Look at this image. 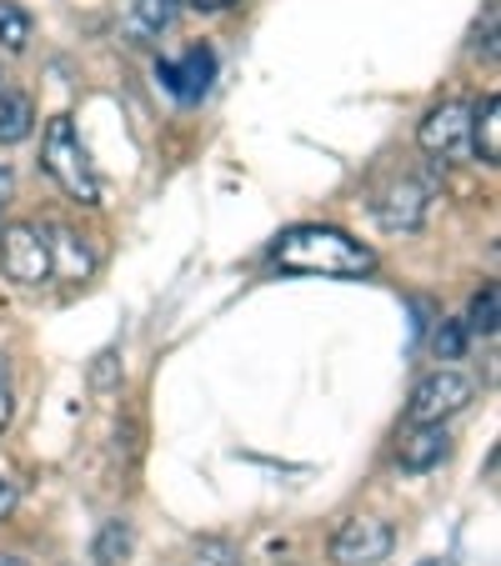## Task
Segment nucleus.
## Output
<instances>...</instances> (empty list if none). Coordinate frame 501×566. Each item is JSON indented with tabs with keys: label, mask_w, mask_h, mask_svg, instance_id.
Returning a JSON list of instances; mask_svg holds the SVG:
<instances>
[{
	"label": "nucleus",
	"mask_w": 501,
	"mask_h": 566,
	"mask_svg": "<svg viewBox=\"0 0 501 566\" xmlns=\"http://www.w3.org/2000/svg\"><path fill=\"white\" fill-rule=\"evenodd\" d=\"M471 396H477V386H471V376L451 371V366H441V371L421 376L411 391V407H406V421L411 427H437V421L457 417V411L471 407Z\"/></svg>",
	"instance_id": "nucleus-4"
},
{
	"label": "nucleus",
	"mask_w": 501,
	"mask_h": 566,
	"mask_svg": "<svg viewBox=\"0 0 501 566\" xmlns=\"http://www.w3.org/2000/svg\"><path fill=\"white\" fill-rule=\"evenodd\" d=\"M271 261L291 276H372L376 271L372 251L336 226H291L276 241Z\"/></svg>",
	"instance_id": "nucleus-1"
},
{
	"label": "nucleus",
	"mask_w": 501,
	"mask_h": 566,
	"mask_svg": "<svg viewBox=\"0 0 501 566\" xmlns=\"http://www.w3.org/2000/svg\"><path fill=\"white\" fill-rule=\"evenodd\" d=\"M131 546H136V532H131V522H121V516H116V522L101 526L96 552H91V556H96V566H121L131 556Z\"/></svg>",
	"instance_id": "nucleus-14"
},
{
	"label": "nucleus",
	"mask_w": 501,
	"mask_h": 566,
	"mask_svg": "<svg viewBox=\"0 0 501 566\" xmlns=\"http://www.w3.org/2000/svg\"><path fill=\"white\" fill-rule=\"evenodd\" d=\"M6 506H11V486H6V481H0V512H6Z\"/></svg>",
	"instance_id": "nucleus-23"
},
{
	"label": "nucleus",
	"mask_w": 501,
	"mask_h": 566,
	"mask_svg": "<svg viewBox=\"0 0 501 566\" xmlns=\"http://www.w3.org/2000/svg\"><path fill=\"white\" fill-rule=\"evenodd\" d=\"M396 546V532L382 516H352L342 522V532L331 536V562L336 566H376L386 562Z\"/></svg>",
	"instance_id": "nucleus-6"
},
{
	"label": "nucleus",
	"mask_w": 501,
	"mask_h": 566,
	"mask_svg": "<svg viewBox=\"0 0 501 566\" xmlns=\"http://www.w3.org/2000/svg\"><path fill=\"white\" fill-rule=\"evenodd\" d=\"M471 150L487 166L501 160V96H487L481 106H471Z\"/></svg>",
	"instance_id": "nucleus-12"
},
{
	"label": "nucleus",
	"mask_w": 501,
	"mask_h": 566,
	"mask_svg": "<svg viewBox=\"0 0 501 566\" xmlns=\"http://www.w3.org/2000/svg\"><path fill=\"white\" fill-rule=\"evenodd\" d=\"M427 206H431V181L401 176V181H392L376 196V221L386 231H416V226L427 221Z\"/></svg>",
	"instance_id": "nucleus-7"
},
{
	"label": "nucleus",
	"mask_w": 501,
	"mask_h": 566,
	"mask_svg": "<svg viewBox=\"0 0 501 566\" xmlns=\"http://www.w3.org/2000/svg\"><path fill=\"white\" fill-rule=\"evenodd\" d=\"M191 6H196V11H231L236 0H191Z\"/></svg>",
	"instance_id": "nucleus-22"
},
{
	"label": "nucleus",
	"mask_w": 501,
	"mask_h": 566,
	"mask_svg": "<svg viewBox=\"0 0 501 566\" xmlns=\"http://www.w3.org/2000/svg\"><path fill=\"white\" fill-rule=\"evenodd\" d=\"M0 566H25L21 556H11V552H0Z\"/></svg>",
	"instance_id": "nucleus-24"
},
{
	"label": "nucleus",
	"mask_w": 501,
	"mask_h": 566,
	"mask_svg": "<svg viewBox=\"0 0 501 566\" xmlns=\"http://www.w3.org/2000/svg\"><path fill=\"white\" fill-rule=\"evenodd\" d=\"M421 150L437 160H471V106L467 101H441L437 111H427L421 130H416Z\"/></svg>",
	"instance_id": "nucleus-5"
},
{
	"label": "nucleus",
	"mask_w": 501,
	"mask_h": 566,
	"mask_svg": "<svg viewBox=\"0 0 501 566\" xmlns=\"http://www.w3.org/2000/svg\"><path fill=\"white\" fill-rule=\"evenodd\" d=\"M0 271L15 286H41L51 281V231L41 221H15L0 231Z\"/></svg>",
	"instance_id": "nucleus-3"
},
{
	"label": "nucleus",
	"mask_w": 501,
	"mask_h": 566,
	"mask_svg": "<svg viewBox=\"0 0 501 566\" xmlns=\"http://www.w3.org/2000/svg\"><path fill=\"white\" fill-rule=\"evenodd\" d=\"M41 166L75 206H96L101 201V181L91 171V156L75 136L71 116H51L45 120V136H41Z\"/></svg>",
	"instance_id": "nucleus-2"
},
{
	"label": "nucleus",
	"mask_w": 501,
	"mask_h": 566,
	"mask_svg": "<svg viewBox=\"0 0 501 566\" xmlns=\"http://www.w3.org/2000/svg\"><path fill=\"white\" fill-rule=\"evenodd\" d=\"M51 231V276L61 281H86L91 271H96V256L86 251V241L75 231H65V226H45Z\"/></svg>",
	"instance_id": "nucleus-10"
},
{
	"label": "nucleus",
	"mask_w": 501,
	"mask_h": 566,
	"mask_svg": "<svg viewBox=\"0 0 501 566\" xmlns=\"http://www.w3.org/2000/svg\"><path fill=\"white\" fill-rule=\"evenodd\" d=\"M461 346H467V326H461V321H441L437 336H431V352H437L441 361H457Z\"/></svg>",
	"instance_id": "nucleus-17"
},
{
	"label": "nucleus",
	"mask_w": 501,
	"mask_h": 566,
	"mask_svg": "<svg viewBox=\"0 0 501 566\" xmlns=\"http://www.w3.org/2000/svg\"><path fill=\"white\" fill-rule=\"evenodd\" d=\"M116 376H121V361H116V352H101L96 356V366H91V386H116Z\"/></svg>",
	"instance_id": "nucleus-18"
},
{
	"label": "nucleus",
	"mask_w": 501,
	"mask_h": 566,
	"mask_svg": "<svg viewBox=\"0 0 501 566\" xmlns=\"http://www.w3.org/2000/svg\"><path fill=\"white\" fill-rule=\"evenodd\" d=\"M11 411H15V396H11V366L0 361V431L11 427Z\"/></svg>",
	"instance_id": "nucleus-20"
},
{
	"label": "nucleus",
	"mask_w": 501,
	"mask_h": 566,
	"mask_svg": "<svg viewBox=\"0 0 501 566\" xmlns=\"http://www.w3.org/2000/svg\"><path fill=\"white\" fill-rule=\"evenodd\" d=\"M176 15H181V0H131L126 11V35L136 45L160 41V31H171Z\"/></svg>",
	"instance_id": "nucleus-11"
},
{
	"label": "nucleus",
	"mask_w": 501,
	"mask_h": 566,
	"mask_svg": "<svg viewBox=\"0 0 501 566\" xmlns=\"http://www.w3.org/2000/svg\"><path fill=\"white\" fill-rule=\"evenodd\" d=\"M201 556H211L206 566H241V552L226 542H201Z\"/></svg>",
	"instance_id": "nucleus-19"
},
{
	"label": "nucleus",
	"mask_w": 501,
	"mask_h": 566,
	"mask_svg": "<svg viewBox=\"0 0 501 566\" xmlns=\"http://www.w3.org/2000/svg\"><path fill=\"white\" fill-rule=\"evenodd\" d=\"M467 336H491L497 332V286H487V291H477L471 296V311H467Z\"/></svg>",
	"instance_id": "nucleus-16"
},
{
	"label": "nucleus",
	"mask_w": 501,
	"mask_h": 566,
	"mask_svg": "<svg viewBox=\"0 0 501 566\" xmlns=\"http://www.w3.org/2000/svg\"><path fill=\"white\" fill-rule=\"evenodd\" d=\"M35 130V101L21 91H0V146H21Z\"/></svg>",
	"instance_id": "nucleus-13"
},
{
	"label": "nucleus",
	"mask_w": 501,
	"mask_h": 566,
	"mask_svg": "<svg viewBox=\"0 0 501 566\" xmlns=\"http://www.w3.org/2000/svg\"><path fill=\"white\" fill-rule=\"evenodd\" d=\"M451 457V437H447V427H411L401 437V451H396V461H401V471H431V467H441V461Z\"/></svg>",
	"instance_id": "nucleus-9"
},
{
	"label": "nucleus",
	"mask_w": 501,
	"mask_h": 566,
	"mask_svg": "<svg viewBox=\"0 0 501 566\" xmlns=\"http://www.w3.org/2000/svg\"><path fill=\"white\" fill-rule=\"evenodd\" d=\"M11 196H15V176H11V166L0 160V221H6V211H11Z\"/></svg>",
	"instance_id": "nucleus-21"
},
{
	"label": "nucleus",
	"mask_w": 501,
	"mask_h": 566,
	"mask_svg": "<svg viewBox=\"0 0 501 566\" xmlns=\"http://www.w3.org/2000/svg\"><path fill=\"white\" fill-rule=\"evenodd\" d=\"M156 75H160V86L171 91L176 101L191 106V101H201L206 91H211V81H216V51L211 45H191L181 61H160Z\"/></svg>",
	"instance_id": "nucleus-8"
},
{
	"label": "nucleus",
	"mask_w": 501,
	"mask_h": 566,
	"mask_svg": "<svg viewBox=\"0 0 501 566\" xmlns=\"http://www.w3.org/2000/svg\"><path fill=\"white\" fill-rule=\"evenodd\" d=\"M25 41H31V15L15 0H0V45L6 51H25Z\"/></svg>",
	"instance_id": "nucleus-15"
},
{
	"label": "nucleus",
	"mask_w": 501,
	"mask_h": 566,
	"mask_svg": "<svg viewBox=\"0 0 501 566\" xmlns=\"http://www.w3.org/2000/svg\"><path fill=\"white\" fill-rule=\"evenodd\" d=\"M416 566H447V562H437V556H431V562H416Z\"/></svg>",
	"instance_id": "nucleus-25"
}]
</instances>
